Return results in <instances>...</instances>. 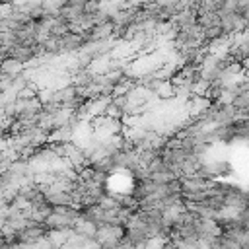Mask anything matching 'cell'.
I'll list each match as a JSON object with an SVG mask.
<instances>
[{
	"mask_svg": "<svg viewBox=\"0 0 249 249\" xmlns=\"http://www.w3.org/2000/svg\"><path fill=\"white\" fill-rule=\"evenodd\" d=\"M220 27L226 35H233L237 31H243L245 27V18L235 10V12H228V14H220Z\"/></svg>",
	"mask_w": 249,
	"mask_h": 249,
	"instance_id": "cell-1",
	"label": "cell"
}]
</instances>
